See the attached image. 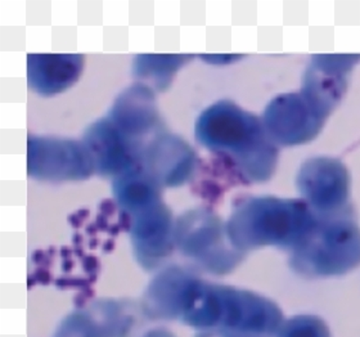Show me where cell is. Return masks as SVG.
Masks as SVG:
<instances>
[{"label":"cell","mask_w":360,"mask_h":337,"mask_svg":"<svg viewBox=\"0 0 360 337\" xmlns=\"http://www.w3.org/2000/svg\"><path fill=\"white\" fill-rule=\"evenodd\" d=\"M195 139L232 164L248 182H265L273 175L277 144L255 115L221 101L206 108L195 121Z\"/></svg>","instance_id":"6da1fadb"},{"label":"cell","mask_w":360,"mask_h":337,"mask_svg":"<svg viewBox=\"0 0 360 337\" xmlns=\"http://www.w3.org/2000/svg\"><path fill=\"white\" fill-rule=\"evenodd\" d=\"M316 223L318 217L305 201L260 196L238 200L225 228L233 246L242 253L264 246L295 251Z\"/></svg>","instance_id":"7a4b0ae2"},{"label":"cell","mask_w":360,"mask_h":337,"mask_svg":"<svg viewBox=\"0 0 360 337\" xmlns=\"http://www.w3.org/2000/svg\"><path fill=\"white\" fill-rule=\"evenodd\" d=\"M360 265V228L347 211L321 215L314 231L291 255V267L308 278L342 276Z\"/></svg>","instance_id":"3957f363"},{"label":"cell","mask_w":360,"mask_h":337,"mask_svg":"<svg viewBox=\"0 0 360 337\" xmlns=\"http://www.w3.org/2000/svg\"><path fill=\"white\" fill-rule=\"evenodd\" d=\"M174 240L188 259L212 274L232 272L245 256L228 239L223 222L206 209H193L178 217Z\"/></svg>","instance_id":"277c9868"},{"label":"cell","mask_w":360,"mask_h":337,"mask_svg":"<svg viewBox=\"0 0 360 337\" xmlns=\"http://www.w3.org/2000/svg\"><path fill=\"white\" fill-rule=\"evenodd\" d=\"M94 169L93 158L84 142L58 138L29 136L27 172L40 180H83Z\"/></svg>","instance_id":"5b68a950"},{"label":"cell","mask_w":360,"mask_h":337,"mask_svg":"<svg viewBox=\"0 0 360 337\" xmlns=\"http://www.w3.org/2000/svg\"><path fill=\"white\" fill-rule=\"evenodd\" d=\"M327 117L300 91L271 99L264 111L263 124L273 142L290 147L314 139Z\"/></svg>","instance_id":"8992f818"},{"label":"cell","mask_w":360,"mask_h":337,"mask_svg":"<svg viewBox=\"0 0 360 337\" xmlns=\"http://www.w3.org/2000/svg\"><path fill=\"white\" fill-rule=\"evenodd\" d=\"M296 184L304 201L321 215H333L347 208L350 175L336 158H315L305 161Z\"/></svg>","instance_id":"52a82bcc"},{"label":"cell","mask_w":360,"mask_h":337,"mask_svg":"<svg viewBox=\"0 0 360 337\" xmlns=\"http://www.w3.org/2000/svg\"><path fill=\"white\" fill-rule=\"evenodd\" d=\"M127 214L135 256L144 268L153 269L165 260L175 243L172 211L160 197Z\"/></svg>","instance_id":"ba28073f"},{"label":"cell","mask_w":360,"mask_h":337,"mask_svg":"<svg viewBox=\"0 0 360 337\" xmlns=\"http://www.w3.org/2000/svg\"><path fill=\"white\" fill-rule=\"evenodd\" d=\"M193 148L176 135L158 132L144 144L141 153L143 170L160 187H179L195 172Z\"/></svg>","instance_id":"9c48e42d"},{"label":"cell","mask_w":360,"mask_h":337,"mask_svg":"<svg viewBox=\"0 0 360 337\" xmlns=\"http://www.w3.org/2000/svg\"><path fill=\"white\" fill-rule=\"evenodd\" d=\"M83 142L93 158L96 172L101 177H113L115 179L141 166L143 147L131 142L107 117L86 129Z\"/></svg>","instance_id":"30bf717a"},{"label":"cell","mask_w":360,"mask_h":337,"mask_svg":"<svg viewBox=\"0 0 360 337\" xmlns=\"http://www.w3.org/2000/svg\"><path fill=\"white\" fill-rule=\"evenodd\" d=\"M359 60L360 56L354 54L314 56L304 75L301 93L330 116L345 91L349 72Z\"/></svg>","instance_id":"8fae6325"},{"label":"cell","mask_w":360,"mask_h":337,"mask_svg":"<svg viewBox=\"0 0 360 337\" xmlns=\"http://www.w3.org/2000/svg\"><path fill=\"white\" fill-rule=\"evenodd\" d=\"M107 119L131 142L144 147V139L160 132V115L153 90L144 84H135L124 90L116 98Z\"/></svg>","instance_id":"7c38bea8"},{"label":"cell","mask_w":360,"mask_h":337,"mask_svg":"<svg viewBox=\"0 0 360 337\" xmlns=\"http://www.w3.org/2000/svg\"><path fill=\"white\" fill-rule=\"evenodd\" d=\"M82 54H29L27 80L40 96H54L77 82L83 71Z\"/></svg>","instance_id":"4fadbf2b"},{"label":"cell","mask_w":360,"mask_h":337,"mask_svg":"<svg viewBox=\"0 0 360 337\" xmlns=\"http://www.w3.org/2000/svg\"><path fill=\"white\" fill-rule=\"evenodd\" d=\"M192 58L191 54H138L133 62V75L153 84L158 90H165L178 70Z\"/></svg>","instance_id":"5bb4252c"},{"label":"cell","mask_w":360,"mask_h":337,"mask_svg":"<svg viewBox=\"0 0 360 337\" xmlns=\"http://www.w3.org/2000/svg\"><path fill=\"white\" fill-rule=\"evenodd\" d=\"M278 337H330V332L322 318L297 315L282 324Z\"/></svg>","instance_id":"9a60e30c"},{"label":"cell","mask_w":360,"mask_h":337,"mask_svg":"<svg viewBox=\"0 0 360 337\" xmlns=\"http://www.w3.org/2000/svg\"><path fill=\"white\" fill-rule=\"evenodd\" d=\"M201 58L210 65H229V63H234L236 61L240 60L242 56L240 54H203Z\"/></svg>","instance_id":"2e32d148"},{"label":"cell","mask_w":360,"mask_h":337,"mask_svg":"<svg viewBox=\"0 0 360 337\" xmlns=\"http://www.w3.org/2000/svg\"><path fill=\"white\" fill-rule=\"evenodd\" d=\"M201 337H263L254 336V335H243V333H233L226 331H215V332H207L206 335Z\"/></svg>","instance_id":"e0dca14e"}]
</instances>
